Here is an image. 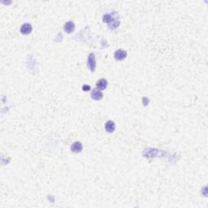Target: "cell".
Here are the masks:
<instances>
[{"mask_svg":"<svg viewBox=\"0 0 208 208\" xmlns=\"http://www.w3.org/2000/svg\"><path fill=\"white\" fill-rule=\"evenodd\" d=\"M87 65L88 67L92 72H93L96 69V58L95 55L93 53H91L88 57V61H87Z\"/></svg>","mask_w":208,"mask_h":208,"instance_id":"6da1fadb","label":"cell"},{"mask_svg":"<svg viewBox=\"0 0 208 208\" xmlns=\"http://www.w3.org/2000/svg\"><path fill=\"white\" fill-rule=\"evenodd\" d=\"M96 86L99 90H105L106 88L107 87V81L105 79H101L97 82Z\"/></svg>","mask_w":208,"mask_h":208,"instance_id":"ba28073f","label":"cell"},{"mask_svg":"<svg viewBox=\"0 0 208 208\" xmlns=\"http://www.w3.org/2000/svg\"><path fill=\"white\" fill-rule=\"evenodd\" d=\"M91 98H92L93 100L99 101V100H101L103 98V94L99 89L95 88V89H93V90L91 91Z\"/></svg>","mask_w":208,"mask_h":208,"instance_id":"3957f363","label":"cell"},{"mask_svg":"<svg viewBox=\"0 0 208 208\" xmlns=\"http://www.w3.org/2000/svg\"><path fill=\"white\" fill-rule=\"evenodd\" d=\"M105 129L107 133H113L115 129V125L114 121L112 120H108L106 123L105 125Z\"/></svg>","mask_w":208,"mask_h":208,"instance_id":"52a82bcc","label":"cell"},{"mask_svg":"<svg viewBox=\"0 0 208 208\" xmlns=\"http://www.w3.org/2000/svg\"><path fill=\"white\" fill-rule=\"evenodd\" d=\"M82 90H83L84 91H90V86H88V85H85V86H82Z\"/></svg>","mask_w":208,"mask_h":208,"instance_id":"9c48e42d","label":"cell"},{"mask_svg":"<svg viewBox=\"0 0 208 208\" xmlns=\"http://www.w3.org/2000/svg\"><path fill=\"white\" fill-rule=\"evenodd\" d=\"M32 25L29 24V23H25L24 24L21 28H20V33L24 34V35H26V34H29L30 33L32 32Z\"/></svg>","mask_w":208,"mask_h":208,"instance_id":"5b68a950","label":"cell"},{"mask_svg":"<svg viewBox=\"0 0 208 208\" xmlns=\"http://www.w3.org/2000/svg\"><path fill=\"white\" fill-rule=\"evenodd\" d=\"M83 150V146L80 143V141H75L71 146V151H72L75 154H78L81 152Z\"/></svg>","mask_w":208,"mask_h":208,"instance_id":"7a4b0ae2","label":"cell"},{"mask_svg":"<svg viewBox=\"0 0 208 208\" xmlns=\"http://www.w3.org/2000/svg\"><path fill=\"white\" fill-rule=\"evenodd\" d=\"M142 102H143V104H144L145 106H146L148 103H149V99H148L146 97H144L143 99H142Z\"/></svg>","mask_w":208,"mask_h":208,"instance_id":"30bf717a","label":"cell"},{"mask_svg":"<svg viewBox=\"0 0 208 208\" xmlns=\"http://www.w3.org/2000/svg\"><path fill=\"white\" fill-rule=\"evenodd\" d=\"M64 30L67 33H71L75 30V25L72 21H68L64 26Z\"/></svg>","mask_w":208,"mask_h":208,"instance_id":"8992f818","label":"cell"},{"mask_svg":"<svg viewBox=\"0 0 208 208\" xmlns=\"http://www.w3.org/2000/svg\"><path fill=\"white\" fill-rule=\"evenodd\" d=\"M114 57L116 60H123L127 57V52L124 50H121V49L117 50L114 54Z\"/></svg>","mask_w":208,"mask_h":208,"instance_id":"277c9868","label":"cell"}]
</instances>
